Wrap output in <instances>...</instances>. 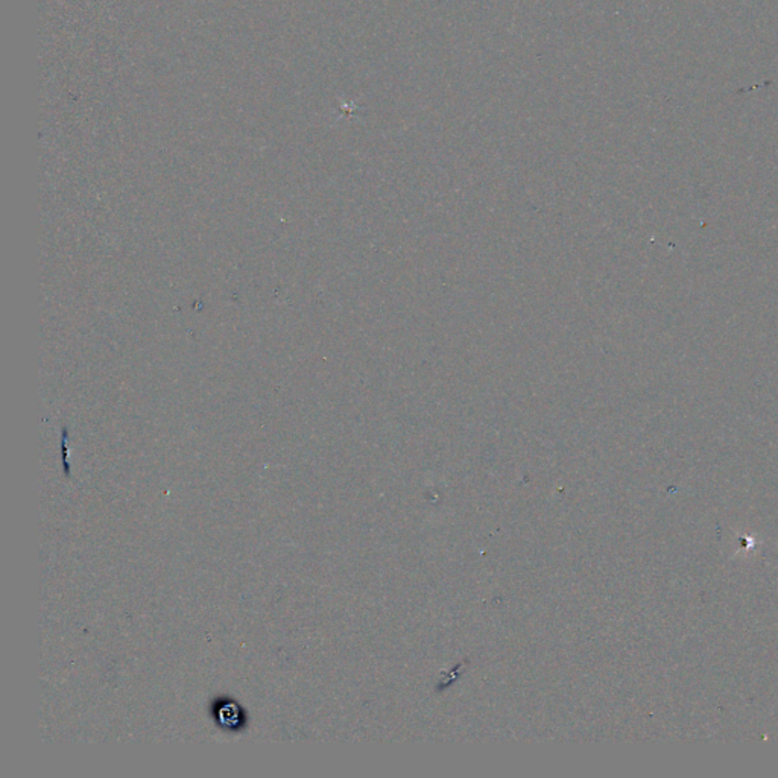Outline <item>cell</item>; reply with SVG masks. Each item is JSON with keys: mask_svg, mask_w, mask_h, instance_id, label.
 <instances>
[{"mask_svg": "<svg viewBox=\"0 0 778 778\" xmlns=\"http://www.w3.org/2000/svg\"><path fill=\"white\" fill-rule=\"evenodd\" d=\"M212 716L218 727L227 731H240L247 725V715L236 701L219 698L212 704Z\"/></svg>", "mask_w": 778, "mask_h": 778, "instance_id": "cell-1", "label": "cell"}]
</instances>
